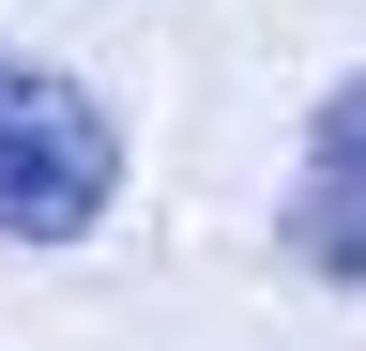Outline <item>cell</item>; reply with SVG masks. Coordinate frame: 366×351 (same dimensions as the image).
Here are the masks:
<instances>
[{
    "label": "cell",
    "mask_w": 366,
    "mask_h": 351,
    "mask_svg": "<svg viewBox=\"0 0 366 351\" xmlns=\"http://www.w3.org/2000/svg\"><path fill=\"white\" fill-rule=\"evenodd\" d=\"M122 199V122L92 76L0 46V244H92Z\"/></svg>",
    "instance_id": "6da1fadb"
},
{
    "label": "cell",
    "mask_w": 366,
    "mask_h": 351,
    "mask_svg": "<svg viewBox=\"0 0 366 351\" xmlns=\"http://www.w3.org/2000/svg\"><path fill=\"white\" fill-rule=\"evenodd\" d=\"M290 259L320 290H366V76H336L290 168Z\"/></svg>",
    "instance_id": "7a4b0ae2"
}]
</instances>
